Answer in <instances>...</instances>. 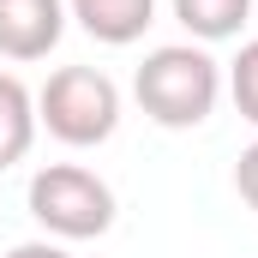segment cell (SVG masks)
Returning <instances> with one entry per match:
<instances>
[{
    "instance_id": "6da1fadb",
    "label": "cell",
    "mask_w": 258,
    "mask_h": 258,
    "mask_svg": "<svg viewBox=\"0 0 258 258\" xmlns=\"http://www.w3.org/2000/svg\"><path fill=\"white\" fill-rule=\"evenodd\" d=\"M132 96L138 108L168 132H192L216 114V96H222V66L210 60L192 42H162L150 48L144 66L132 72Z\"/></svg>"
},
{
    "instance_id": "7a4b0ae2",
    "label": "cell",
    "mask_w": 258,
    "mask_h": 258,
    "mask_svg": "<svg viewBox=\"0 0 258 258\" xmlns=\"http://www.w3.org/2000/svg\"><path fill=\"white\" fill-rule=\"evenodd\" d=\"M36 126L60 138L66 150H96L120 126V90L108 72L96 66H60L48 72V84L36 90Z\"/></svg>"
},
{
    "instance_id": "3957f363",
    "label": "cell",
    "mask_w": 258,
    "mask_h": 258,
    "mask_svg": "<svg viewBox=\"0 0 258 258\" xmlns=\"http://www.w3.org/2000/svg\"><path fill=\"white\" fill-rule=\"evenodd\" d=\"M30 216L48 240H96L114 228V186L84 162H48L30 174Z\"/></svg>"
},
{
    "instance_id": "277c9868",
    "label": "cell",
    "mask_w": 258,
    "mask_h": 258,
    "mask_svg": "<svg viewBox=\"0 0 258 258\" xmlns=\"http://www.w3.org/2000/svg\"><path fill=\"white\" fill-rule=\"evenodd\" d=\"M66 36L60 0H0V54L6 60H48Z\"/></svg>"
},
{
    "instance_id": "5b68a950",
    "label": "cell",
    "mask_w": 258,
    "mask_h": 258,
    "mask_svg": "<svg viewBox=\"0 0 258 258\" xmlns=\"http://www.w3.org/2000/svg\"><path fill=\"white\" fill-rule=\"evenodd\" d=\"M66 18H78V30H84L90 42L126 48V42H138V36L156 24V0H72Z\"/></svg>"
},
{
    "instance_id": "8992f818",
    "label": "cell",
    "mask_w": 258,
    "mask_h": 258,
    "mask_svg": "<svg viewBox=\"0 0 258 258\" xmlns=\"http://www.w3.org/2000/svg\"><path fill=\"white\" fill-rule=\"evenodd\" d=\"M36 144V96L24 90L18 72H0V168L24 162Z\"/></svg>"
},
{
    "instance_id": "52a82bcc",
    "label": "cell",
    "mask_w": 258,
    "mask_h": 258,
    "mask_svg": "<svg viewBox=\"0 0 258 258\" xmlns=\"http://www.w3.org/2000/svg\"><path fill=\"white\" fill-rule=\"evenodd\" d=\"M174 18L186 24V36H198V42H228V36L246 30L252 0H174Z\"/></svg>"
},
{
    "instance_id": "ba28073f",
    "label": "cell",
    "mask_w": 258,
    "mask_h": 258,
    "mask_svg": "<svg viewBox=\"0 0 258 258\" xmlns=\"http://www.w3.org/2000/svg\"><path fill=\"white\" fill-rule=\"evenodd\" d=\"M228 96H234L240 120L258 126V36L240 42V54H234V66H228Z\"/></svg>"
},
{
    "instance_id": "9c48e42d",
    "label": "cell",
    "mask_w": 258,
    "mask_h": 258,
    "mask_svg": "<svg viewBox=\"0 0 258 258\" xmlns=\"http://www.w3.org/2000/svg\"><path fill=\"white\" fill-rule=\"evenodd\" d=\"M234 192L258 210V144H246V150H240V162H234Z\"/></svg>"
},
{
    "instance_id": "30bf717a",
    "label": "cell",
    "mask_w": 258,
    "mask_h": 258,
    "mask_svg": "<svg viewBox=\"0 0 258 258\" xmlns=\"http://www.w3.org/2000/svg\"><path fill=\"white\" fill-rule=\"evenodd\" d=\"M6 258H72L66 246H54V240H24V246H12Z\"/></svg>"
}]
</instances>
